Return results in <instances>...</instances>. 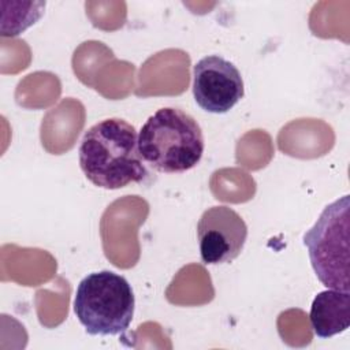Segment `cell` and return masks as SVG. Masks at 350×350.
Listing matches in <instances>:
<instances>
[{
    "label": "cell",
    "mask_w": 350,
    "mask_h": 350,
    "mask_svg": "<svg viewBox=\"0 0 350 350\" xmlns=\"http://www.w3.org/2000/svg\"><path fill=\"white\" fill-rule=\"evenodd\" d=\"M78 157L85 176L101 189H122L149 175L138 150V133L120 118L93 124L81 139Z\"/></svg>",
    "instance_id": "1"
},
{
    "label": "cell",
    "mask_w": 350,
    "mask_h": 350,
    "mask_svg": "<svg viewBox=\"0 0 350 350\" xmlns=\"http://www.w3.org/2000/svg\"><path fill=\"white\" fill-rule=\"evenodd\" d=\"M204 135L197 120L174 107L157 109L138 133V150L145 164L159 172L182 174L204 154Z\"/></svg>",
    "instance_id": "2"
},
{
    "label": "cell",
    "mask_w": 350,
    "mask_h": 350,
    "mask_svg": "<svg viewBox=\"0 0 350 350\" xmlns=\"http://www.w3.org/2000/svg\"><path fill=\"white\" fill-rule=\"evenodd\" d=\"M134 306L127 279L107 269L85 276L74 298V313L89 335L123 334L133 320Z\"/></svg>",
    "instance_id": "3"
},
{
    "label": "cell",
    "mask_w": 350,
    "mask_h": 350,
    "mask_svg": "<svg viewBox=\"0 0 350 350\" xmlns=\"http://www.w3.org/2000/svg\"><path fill=\"white\" fill-rule=\"evenodd\" d=\"M349 194L328 204L302 237L317 279L328 288L350 290Z\"/></svg>",
    "instance_id": "4"
},
{
    "label": "cell",
    "mask_w": 350,
    "mask_h": 350,
    "mask_svg": "<svg viewBox=\"0 0 350 350\" xmlns=\"http://www.w3.org/2000/svg\"><path fill=\"white\" fill-rule=\"evenodd\" d=\"M245 94L243 79L234 63L219 55L200 59L193 67V96L211 113L228 112Z\"/></svg>",
    "instance_id": "5"
},
{
    "label": "cell",
    "mask_w": 350,
    "mask_h": 350,
    "mask_svg": "<svg viewBox=\"0 0 350 350\" xmlns=\"http://www.w3.org/2000/svg\"><path fill=\"white\" fill-rule=\"evenodd\" d=\"M197 238L204 264H227L241 254L247 238V226L230 206H211L197 223Z\"/></svg>",
    "instance_id": "6"
},
{
    "label": "cell",
    "mask_w": 350,
    "mask_h": 350,
    "mask_svg": "<svg viewBox=\"0 0 350 350\" xmlns=\"http://www.w3.org/2000/svg\"><path fill=\"white\" fill-rule=\"evenodd\" d=\"M310 325L317 338L327 339L350 325V293L328 288L320 291L310 306Z\"/></svg>",
    "instance_id": "7"
},
{
    "label": "cell",
    "mask_w": 350,
    "mask_h": 350,
    "mask_svg": "<svg viewBox=\"0 0 350 350\" xmlns=\"http://www.w3.org/2000/svg\"><path fill=\"white\" fill-rule=\"evenodd\" d=\"M16 10L11 11L10 16L3 18L1 36L14 37L34 25L44 14L45 1L15 3Z\"/></svg>",
    "instance_id": "8"
}]
</instances>
